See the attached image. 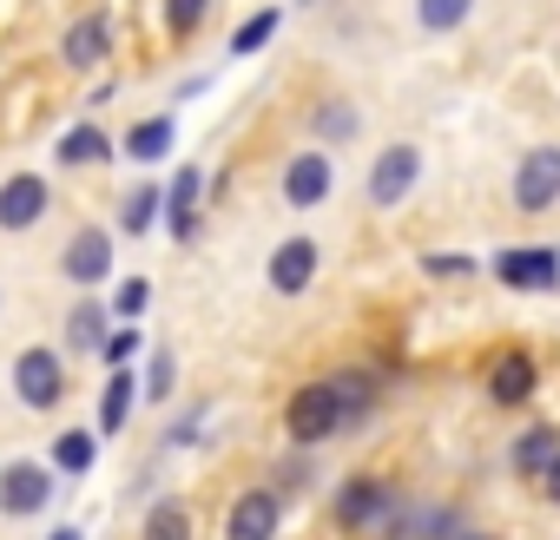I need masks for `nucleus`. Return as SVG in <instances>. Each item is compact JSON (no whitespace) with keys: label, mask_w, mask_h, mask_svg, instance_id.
I'll return each mask as SVG.
<instances>
[{"label":"nucleus","mask_w":560,"mask_h":540,"mask_svg":"<svg viewBox=\"0 0 560 540\" xmlns=\"http://www.w3.org/2000/svg\"><path fill=\"white\" fill-rule=\"evenodd\" d=\"M284 435H291L298 448H317V442L343 435V402H337V383H330V376L291 389V402H284Z\"/></svg>","instance_id":"nucleus-1"},{"label":"nucleus","mask_w":560,"mask_h":540,"mask_svg":"<svg viewBox=\"0 0 560 540\" xmlns=\"http://www.w3.org/2000/svg\"><path fill=\"white\" fill-rule=\"evenodd\" d=\"M396 507H402V501H396V488H389L383 474H350V481L337 488V527H343V533H383Z\"/></svg>","instance_id":"nucleus-2"},{"label":"nucleus","mask_w":560,"mask_h":540,"mask_svg":"<svg viewBox=\"0 0 560 540\" xmlns=\"http://www.w3.org/2000/svg\"><path fill=\"white\" fill-rule=\"evenodd\" d=\"M14 396H21V409H34V415H54L60 402H67V363H60V350H21L14 356Z\"/></svg>","instance_id":"nucleus-3"},{"label":"nucleus","mask_w":560,"mask_h":540,"mask_svg":"<svg viewBox=\"0 0 560 540\" xmlns=\"http://www.w3.org/2000/svg\"><path fill=\"white\" fill-rule=\"evenodd\" d=\"M494 278H501V291H560V250L553 244H508V250H494Z\"/></svg>","instance_id":"nucleus-4"},{"label":"nucleus","mask_w":560,"mask_h":540,"mask_svg":"<svg viewBox=\"0 0 560 540\" xmlns=\"http://www.w3.org/2000/svg\"><path fill=\"white\" fill-rule=\"evenodd\" d=\"M54 488H60V468L21 455V461L0 468V514H8V520H27V514H40V507L54 501Z\"/></svg>","instance_id":"nucleus-5"},{"label":"nucleus","mask_w":560,"mask_h":540,"mask_svg":"<svg viewBox=\"0 0 560 540\" xmlns=\"http://www.w3.org/2000/svg\"><path fill=\"white\" fill-rule=\"evenodd\" d=\"M277 527H284V494L277 488H244L224 507V540H277Z\"/></svg>","instance_id":"nucleus-6"},{"label":"nucleus","mask_w":560,"mask_h":540,"mask_svg":"<svg viewBox=\"0 0 560 540\" xmlns=\"http://www.w3.org/2000/svg\"><path fill=\"white\" fill-rule=\"evenodd\" d=\"M60 278H73L80 291L106 284V278H113V231H100V224H80V231L67 237V250H60Z\"/></svg>","instance_id":"nucleus-7"},{"label":"nucleus","mask_w":560,"mask_h":540,"mask_svg":"<svg viewBox=\"0 0 560 540\" xmlns=\"http://www.w3.org/2000/svg\"><path fill=\"white\" fill-rule=\"evenodd\" d=\"M330 185H337V165H330V152H324V145H311V152H291L284 178H277L284 204H298V211H317V204L330 198Z\"/></svg>","instance_id":"nucleus-8"},{"label":"nucleus","mask_w":560,"mask_h":540,"mask_svg":"<svg viewBox=\"0 0 560 540\" xmlns=\"http://www.w3.org/2000/svg\"><path fill=\"white\" fill-rule=\"evenodd\" d=\"M416 178H422V152L416 145H383L376 165H370V204L376 211H396L416 191Z\"/></svg>","instance_id":"nucleus-9"},{"label":"nucleus","mask_w":560,"mask_h":540,"mask_svg":"<svg viewBox=\"0 0 560 540\" xmlns=\"http://www.w3.org/2000/svg\"><path fill=\"white\" fill-rule=\"evenodd\" d=\"M514 204L521 211H553L560 204V145H534L514 165Z\"/></svg>","instance_id":"nucleus-10"},{"label":"nucleus","mask_w":560,"mask_h":540,"mask_svg":"<svg viewBox=\"0 0 560 540\" xmlns=\"http://www.w3.org/2000/svg\"><path fill=\"white\" fill-rule=\"evenodd\" d=\"M54 191L40 172H14V178H0V231H34L47 218Z\"/></svg>","instance_id":"nucleus-11"},{"label":"nucleus","mask_w":560,"mask_h":540,"mask_svg":"<svg viewBox=\"0 0 560 540\" xmlns=\"http://www.w3.org/2000/svg\"><path fill=\"white\" fill-rule=\"evenodd\" d=\"M264 278H270L277 297H304V291L317 284V244H311V237H284V244L270 250Z\"/></svg>","instance_id":"nucleus-12"},{"label":"nucleus","mask_w":560,"mask_h":540,"mask_svg":"<svg viewBox=\"0 0 560 540\" xmlns=\"http://www.w3.org/2000/svg\"><path fill=\"white\" fill-rule=\"evenodd\" d=\"M198 198H205V172L198 165H178L172 185H165V231H172V244H191L198 237Z\"/></svg>","instance_id":"nucleus-13"},{"label":"nucleus","mask_w":560,"mask_h":540,"mask_svg":"<svg viewBox=\"0 0 560 540\" xmlns=\"http://www.w3.org/2000/svg\"><path fill=\"white\" fill-rule=\"evenodd\" d=\"M534 389H540V369H534V356H527V350H501V356L488 363V402L521 409Z\"/></svg>","instance_id":"nucleus-14"},{"label":"nucleus","mask_w":560,"mask_h":540,"mask_svg":"<svg viewBox=\"0 0 560 540\" xmlns=\"http://www.w3.org/2000/svg\"><path fill=\"white\" fill-rule=\"evenodd\" d=\"M553 455H560V429H553V422H534V429H521V435H514L508 468H514L521 481H540V474L553 468Z\"/></svg>","instance_id":"nucleus-15"},{"label":"nucleus","mask_w":560,"mask_h":540,"mask_svg":"<svg viewBox=\"0 0 560 540\" xmlns=\"http://www.w3.org/2000/svg\"><path fill=\"white\" fill-rule=\"evenodd\" d=\"M106 54H113V27H106V14H86V21H73V27H67V40H60V60H67L73 73L100 67Z\"/></svg>","instance_id":"nucleus-16"},{"label":"nucleus","mask_w":560,"mask_h":540,"mask_svg":"<svg viewBox=\"0 0 560 540\" xmlns=\"http://www.w3.org/2000/svg\"><path fill=\"white\" fill-rule=\"evenodd\" d=\"M172 145H178L172 113H152V119H132V126H126V159H132V165H165Z\"/></svg>","instance_id":"nucleus-17"},{"label":"nucleus","mask_w":560,"mask_h":540,"mask_svg":"<svg viewBox=\"0 0 560 540\" xmlns=\"http://www.w3.org/2000/svg\"><path fill=\"white\" fill-rule=\"evenodd\" d=\"M106 159H113V139H106L93 119L67 126L60 145H54V165H67V172H93V165H106Z\"/></svg>","instance_id":"nucleus-18"},{"label":"nucleus","mask_w":560,"mask_h":540,"mask_svg":"<svg viewBox=\"0 0 560 540\" xmlns=\"http://www.w3.org/2000/svg\"><path fill=\"white\" fill-rule=\"evenodd\" d=\"M106 337H113V310L106 304H73L67 310V350L73 356H100Z\"/></svg>","instance_id":"nucleus-19"},{"label":"nucleus","mask_w":560,"mask_h":540,"mask_svg":"<svg viewBox=\"0 0 560 540\" xmlns=\"http://www.w3.org/2000/svg\"><path fill=\"white\" fill-rule=\"evenodd\" d=\"M337 402H343V435H357L370 415H376V376L370 369H337Z\"/></svg>","instance_id":"nucleus-20"},{"label":"nucleus","mask_w":560,"mask_h":540,"mask_svg":"<svg viewBox=\"0 0 560 540\" xmlns=\"http://www.w3.org/2000/svg\"><path fill=\"white\" fill-rule=\"evenodd\" d=\"M311 132H317L324 152H330V145H350V139L363 132V113H357L350 99H317V106H311Z\"/></svg>","instance_id":"nucleus-21"},{"label":"nucleus","mask_w":560,"mask_h":540,"mask_svg":"<svg viewBox=\"0 0 560 540\" xmlns=\"http://www.w3.org/2000/svg\"><path fill=\"white\" fill-rule=\"evenodd\" d=\"M145 396V383L132 376V369H113L106 376V396H100V435H119L126 422H132V402Z\"/></svg>","instance_id":"nucleus-22"},{"label":"nucleus","mask_w":560,"mask_h":540,"mask_svg":"<svg viewBox=\"0 0 560 540\" xmlns=\"http://www.w3.org/2000/svg\"><path fill=\"white\" fill-rule=\"evenodd\" d=\"M139 540H191V507L178 494H159L139 520Z\"/></svg>","instance_id":"nucleus-23"},{"label":"nucleus","mask_w":560,"mask_h":540,"mask_svg":"<svg viewBox=\"0 0 560 540\" xmlns=\"http://www.w3.org/2000/svg\"><path fill=\"white\" fill-rule=\"evenodd\" d=\"M277 27H284V8H257V14H244V21L231 27V60L264 54V47L277 40Z\"/></svg>","instance_id":"nucleus-24"},{"label":"nucleus","mask_w":560,"mask_h":540,"mask_svg":"<svg viewBox=\"0 0 560 540\" xmlns=\"http://www.w3.org/2000/svg\"><path fill=\"white\" fill-rule=\"evenodd\" d=\"M93 461H100V429H67L60 442H54V468L60 474H93Z\"/></svg>","instance_id":"nucleus-25"},{"label":"nucleus","mask_w":560,"mask_h":540,"mask_svg":"<svg viewBox=\"0 0 560 540\" xmlns=\"http://www.w3.org/2000/svg\"><path fill=\"white\" fill-rule=\"evenodd\" d=\"M152 224H165V185H139L119 211V231H132V237H145Z\"/></svg>","instance_id":"nucleus-26"},{"label":"nucleus","mask_w":560,"mask_h":540,"mask_svg":"<svg viewBox=\"0 0 560 540\" xmlns=\"http://www.w3.org/2000/svg\"><path fill=\"white\" fill-rule=\"evenodd\" d=\"M468 14H475V0H416L422 34H455V27H468Z\"/></svg>","instance_id":"nucleus-27"},{"label":"nucleus","mask_w":560,"mask_h":540,"mask_svg":"<svg viewBox=\"0 0 560 540\" xmlns=\"http://www.w3.org/2000/svg\"><path fill=\"white\" fill-rule=\"evenodd\" d=\"M145 304H152V284H145V278H119L106 310H113L119 324H139V317H145Z\"/></svg>","instance_id":"nucleus-28"},{"label":"nucleus","mask_w":560,"mask_h":540,"mask_svg":"<svg viewBox=\"0 0 560 540\" xmlns=\"http://www.w3.org/2000/svg\"><path fill=\"white\" fill-rule=\"evenodd\" d=\"M139 350H145V330H139V324H113V337H106V350H100V356H106L113 369H132V363H139Z\"/></svg>","instance_id":"nucleus-29"},{"label":"nucleus","mask_w":560,"mask_h":540,"mask_svg":"<svg viewBox=\"0 0 560 540\" xmlns=\"http://www.w3.org/2000/svg\"><path fill=\"white\" fill-rule=\"evenodd\" d=\"M139 383H145V402H165V396L178 389V356H172V350H152V363H145Z\"/></svg>","instance_id":"nucleus-30"},{"label":"nucleus","mask_w":560,"mask_h":540,"mask_svg":"<svg viewBox=\"0 0 560 540\" xmlns=\"http://www.w3.org/2000/svg\"><path fill=\"white\" fill-rule=\"evenodd\" d=\"M205 14H211V0H165V27H172L178 40H191V34L205 27Z\"/></svg>","instance_id":"nucleus-31"},{"label":"nucleus","mask_w":560,"mask_h":540,"mask_svg":"<svg viewBox=\"0 0 560 540\" xmlns=\"http://www.w3.org/2000/svg\"><path fill=\"white\" fill-rule=\"evenodd\" d=\"M422 270H429V278H468L475 257H462V250H429V257H422Z\"/></svg>","instance_id":"nucleus-32"},{"label":"nucleus","mask_w":560,"mask_h":540,"mask_svg":"<svg viewBox=\"0 0 560 540\" xmlns=\"http://www.w3.org/2000/svg\"><path fill=\"white\" fill-rule=\"evenodd\" d=\"M540 494H547V501H553V507H560V455H553V468H547V474H540Z\"/></svg>","instance_id":"nucleus-33"},{"label":"nucleus","mask_w":560,"mask_h":540,"mask_svg":"<svg viewBox=\"0 0 560 540\" xmlns=\"http://www.w3.org/2000/svg\"><path fill=\"white\" fill-rule=\"evenodd\" d=\"M47 540H86V533H80V527H54Z\"/></svg>","instance_id":"nucleus-34"},{"label":"nucleus","mask_w":560,"mask_h":540,"mask_svg":"<svg viewBox=\"0 0 560 540\" xmlns=\"http://www.w3.org/2000/svg\"><path fill=\"white\" fill-rule=\"evenodd\" d=\"M455 540H494V533H475V527H462V533H455Z\"/></svg>","instance_id":"nucleus-35"},{"label":"nucleus","mask_w":560,"mask_h":540,"mask_svg":"<svg viewBox=\"0 0 560 540\" xmlns=\"http://www.w3.org/2000/svg\"><path fill=\"white\" fill-rule=\"evenodd\" d=\"M298 8H317V0H298Z\"/></svg>","instance_id":"nucleus-36"}]
</instances>
